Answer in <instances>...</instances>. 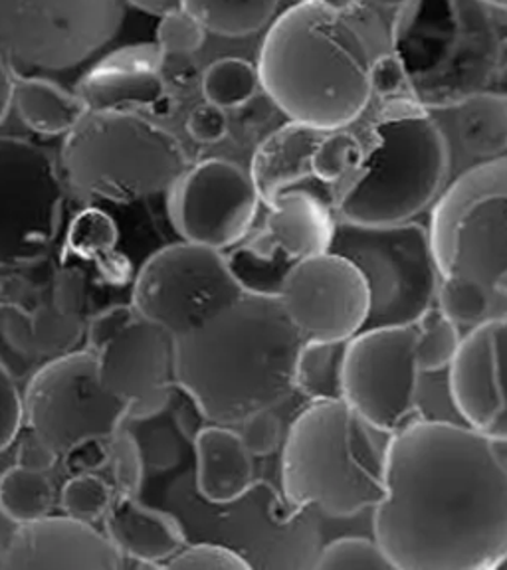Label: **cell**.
Here are the masks:
<instances>
[{"mask_svg": "<svg viewBox=\"0 0 507 570\" xmlns=\"http://www.w3.org/2000/svg\"><path fill=\"white\" fill-rule=\"evenodd\" d=\"M14 106L20 121L40 135L70 134L88 114L80 96L46 78L14 76Z\"/></svg>", "mask_w": 507, "mask_h": 570, "instance_id": "cell-26", "label": "cell"}, {"mask_svg": "<svg viewBox=\"0 0 507 570\" xmlns=\"http://www.w3.org/2000/svg\"><path fill=\"white\" fill-rule=\"evenodd\" d=\"M106 534L125 559L143 567L165 569L187 537L169 513L143 505L139 498L117 493L104 517Z\"/></svg>", "mask_w": 507, "mask_h": 570, "instance_id": "cell-22", "label": "cell"}, {"mask_svg": "<svg viewBox=\"0 0 507 570\" xmlns=\"http://www.w3.org/2000/svg\"><path fill=\"white\" fill-rule=\"evenodd\" d=\"M238 434L250 454L264 458L274 454L282 442V422L272 410H260L242 422Z\"/></svg>", "mask_w": 507, "mask_h": 570, "instance_id": "cell-43", "label": "cell"}, {"mask_svg": "<svg viewBox=\"0 0 507 570\" xmlns=\"http://www.w3.org/2000/svg\"><path fill=\"white\" fill-rule=\"evenodd\" d=\"M417 363L422 373H438L452 365L462 343L460 327L446 317L445 312L432 305L417 323Z\"/></svg>", "mask_w": 507, "mask_h": 570, "instance_id": "cell-34", "label": "cell"}, {"mask_svg": "<svg viewBox=\"0 0 507 570\" xmlns=\"http://www.w3.org/2000/svg\"><path fill=\"white\" fill-rule=\"evenodd\" d=\"M246 295L221 249L178 242L155 252L135 277L134 307L170 337L205 327Z\"/></svg>", "mask_w": 507, "mask_h": 570, "instance_id": "cell-9", "label": "cell"}, {"mask_svg": "<svg viewBox=\"0 0 507 570\" xmlns=\"http://www.w3.org/2000/svg\"><path fill=\"white\" fill-rule=\"evenodd\" d=\"M25 422L62 458L86 440H109L127 419V406L99 379L94 351L53 356L28 383Z\"/></svg>", "mask_w": 507, "mask_h": 570, "instance_id": "cell-11", "label": "cell"}, {"mask_svg": "<svg viewBox=\"0 0 507 570\" xmlns=\"http://www.w3.org/2000/svg\"><path fill=\"white\" fill-rule=\"evenodd\" d=\"M201 88L208 104L223 109H238L259 91V68L242 58H221L206 68Z\"/></svg>", "mask_w": 507, "mask_h": 570, "instance_id": "cell-33", "label": "cell"}, {"mask_svg": "<svg viewBox=\"0 0 507 570\" xmlns=\"http://www.w3.org/2000/svg\"><path fill=\"white\" fill-rule=\"evenodd\" d=\"M53 498V483L46 472L14 465L0 475V511L17 525L48 515Z\"/></svg>", "mask_w": 507, "mask_h": 570, "instance_id": "cell-32", "label": "cell"}, {"mask_svg": "<svg viewBox=\"0 0 507 570\" xmlns=\"http://www.w3.org/2000/svg\"><path fill=\"white\" fill-rule=\"evenodd\" d=\"M303 343L280 295L246 294L205 327L175 338V383L206 422L241 426L290 399Z\"/></svg>", "mask_w": 507, "mask_h": 570, "instance_id": "cell-3", "label": "cell"}, {"mask_svg": "<svg viewBox=\"0 0 507 570\" xmlns=\"http://www.w3.org/2000/svg\"><path fill=\"white\" fill-rule=\"evenodd\" d=\"M323 134L325 131L290 121L260 142L250 175L264 205H272L276 196L298 188L303 180H312L313 153Z\"/></svg>", "mask_w": 507, "mask_h": 570, "instance_id": "cell-24", "label": "cell"}, {"mask_svg": "<svg viewBox=\"0 0 507 570\" xmlns=\"http://www.w3.org/2000/svg\"><path fill=\"white\" fill-rule=\"evenodd\" d=\"M280 302L305 341L325 343L355 337L371 312L365 276L335 252L298 259L282 282Z\"/></svg>", "mask_w": 507, "mask_h": 570, "instance_id": "cell-14", "label": "cell"}, {"mask_svg": "<svg viewBox=\"0 0 507 570\" xmlns=\"http://www.w3.org/2000/svg\"><path fill=\"white\" fill-rule=\"evenodd\" d=\"M318 570L374 569L391 570L389 557L377 539L369 537H339L335 541L321 547L313 562Z\"/></svg>", "mask_w": 507, "mask_h": 570, "instance_id": "cell-36", "label": "cell"}, {"mask_svg": "<svg viewBox=\"0 0 507 570\" xmlns=\"http://www.w3.org/2000/svg\"><path fill=\"white\" fill-rule=\"evenodd\" d=\"M325 4H330L333 9L349 10L351 7H355L357 0H321Z\"/></svg>", "mask_w": 507, "mask_h": 570, "instance_id": "cell-54", "label": "cell"}, {"mask_svg": "<svg viewBox=\"0 0 507 570\" xmlns=\"http://www.w3.org/2000/svg\"><path fill=\"white\" fill-rule=\"evenodd\" d=\"M373 537L392 569L486 570L507 562V460L476 428L412 420L389 436Z\"/></svg>", "mask_w": 507, "mask_h": 570, "instance_id": "cell-1", "label": "cell"}, {"mask_svg": "<svg viewBox=\"0 0 507 570\" xmlns=\"http://www.w3.org/2000/svg\"><path fill=\"white\" fill-rule=\"evenodd\" d=\"M363 157L365 139L361 131H355V125L338 131H325L313 153V178L321 187L328 188L338 203V196L348 187L349 180L355 177Z\"/></svg>", "mask_w": 507, "mask_h": 570, "instance_id": "cell-29", "label": "cell"}, {"mask_svg": "<svg viewBox=\"0 0 507 570\" xmlns=\"http://www.w3.org/2000/svg\"><path fill=\"white\" fill-rule=\"evenodd\" d=\"M169 193L175 230L187 242L221 252L246 238L262 205L252 175L224 159L188 167Z\"/></svg>", "mask_w": 507, "mask_h": 570, "instance_id": "cell-15", "label": "cell"}, {"mask_svg": "<svg viewBox=\"0 0 507 570\" xmlns=\"http://www.w3.org/2000/svg\"><path fill=\"white\" fill-rule=\"evenodd\" d=\"M137 317H139V313L135 309L134 303L131 305H114V307H107L98 315H94L86 327L89 351L98 353L99 348L119 335L127 325H131Z\"/></svg>", "mask_w": 507, "mask_h": 570, "instance_id": "cell-45", "label": "cell"}, {"mask_svg": "<svg viewBox=\"0 0 507 570\" xmlns=\"http://www.w3.org/2000/svg\"><path fill=\"white\" fill-rule=\"evenodd\" d=\"M488 91L494 94V96H498V98L506 99L507 101V62H501L498 71L494 73L490 89H488Z\"/></svg>", "mask_w": 507, "mask_h": 570, "instance_id": "cell-52", "label": "cell"}, {"mask_svg": "<svg viewBox=\"0 0 507 570\" xmlns=\"http://www.w3.org/2000/svg\"><path fill=\"white\" fill-rule=\"evenodd\" d=\"M357 121L365 157L338 196V220L409 223L435 206L448 187L450 141L435 111L417 98L401 56L377 66L373 99Z\"/></svg>", "mask_w": 507, "mask_h": 570, "instance_id": "cell-4", "label": "cell"}, {"mask_svg": "<svg viewBox=\"0 0 507 570\" xmlns=\"http://www.w3.org/2000/svg\"><path fill=\"white\" fill-rule=\"evenodd\" d=\"M121 0H0V56L10 66L68 70L106 46Z\"/></svg>", "mask_w": 507, "mask_h": 570, "instance_id": "cell-10", "label": "cell"}, {"mask_svg": "<svg viewBox=\"0 0 507 570\" xmlns=\"http://www.w3.org/2000/svg\"><path fill=\"white\" fill-rule=\"evenodd\" d=\"M371 424L343 399L312 401L298 414L282 452V491L295 509L353 517L384 493V452Z\"/></svg>", "mask_w": 507, "mask_h": 570, "instance_id": "cell-5", "label": "cell"}, {"mask_svg": "<svg viewBox=\"0 0 507 570\" xmlns=\"http://www.w3.org/2000/svg\"><path fill=\"white\" fill-rule=\"evenodd\" d=\"M452 36L437 62L410 73L412 89L430 111H442L490 89L504 62V40L494 12L480 0H448Z\"/></svg>", "mask_w": 507, "mask_h": 570, "instance_id": "cell-16", "label": "cell"}, {"mask_svg": "<svg viewBox=\"0 0 507 570\" xmlns=\"http://www.w3.org/2000/svg\"><path fill=\"white\" fill-rule=\"evenodd\" d=\"M25 422V401L18 391L17 381L0 361V454L9 448Z\"/></svg>", "mask_w": 507, "mask_h": 570, "instance_id": "cell-42", "label": "cell"}, {"mask_svg": "<svg viewBox=\"0 0 507 570\" xmlns=\"http://www.w3.org/2000/svg\"><path fill=\"white\" fill-rule=\"evenodd\" d=\"M127 2L143 10V12L157 14V17H163V14H167L170 10L183 9V7H185V0H127Z\"/></svg>", "mask_w": 507, "mask_h": 570, "instance_id": "cell-51", "label": "cell"}, {"mask_svg": "<svg viewBox=\"0 0 507 570\" xmlns=\"http://www.w3.org/2000/svg\"><path fill=\"white\" fill-rule=\"evenodd\" d=\"M52 302L68 315L86 317L88 312V276L80 267L66 266L53 277Z\"/></svg>", "mask_w": 507, "mask_h": 570, "instance_id": "cell-44", "label": "cell"}, {"mask_svg": "<svg viewBox=\"0 0 507 570\" xmlns=\"http://www.w3.org/2000/svg\"><path fill=\"white\" fill-rule=\"evenodd\" d=\"M196 454V490L216 505H226L248 493L254 463L232 426L208 424L193 438Z\"/></svg>", "mask_w": 507, "mask_h": 570, "instance_id": "cell-23", "label": "cell"}, {"mask_svg": "<svg viewBox=\"0 0 507 570\" xmlns=\"http://www.w3.org/2000/svg\"><path fill=\"white\" fill-rule=\"evenodd\" d=\"M96 355L99 379L127 406V419L149 420L169 406L175 338L163 327L139 315Z\"/></svg>", "mask_w": 507, "mask_h": 570, "instance_id": "cell-17", "label": "cell"}, {"mask_svg": "<svg viewBox=\"0 0 507 570\" xmlns=\"http://www.w3.org/2000/svg\"><path fill=\"white\" fill-rule=\"evenodd\" d=\"M188 167L177 137L137 111H88L60 153V169L76 195L111 203L170 190Z\"/></svg>", "mask_w": 507, "mask_h": 570, "instance_id": "cell-6", "label": "cell"}, {"mask_svg": "<svg viewBox=\"0 0 507 570\" xmlns=\"http://www.w3.org/2000/svg\"><path fill=\"white\" fill-rule=\"evenodd\" d=\"M60 460V454H56L45 440L36 436L32 430H27V434L20 438L17 452V465L27 468L32 472H48L52 470L56 462Z\"/></svg>", "mask_w": 507, "mask_h": 570, "instance_id": "cell-49", "label": "cell"}, {"mask_svg": "<svg viewBox=\"0 0 507 570\" xmlns=\"http://www.w3.org/2000/svg\"><path fill=\"white\" fill-rule=\"evenodd\" d=\"M117 238L119 232L109 214L99 208H86L71 220L66 236V249L76 258L91 259L99 264L116 252Z\"/></svg>", "mask_w": 507, "mask_h": 570, "instance_id": "cell-35", "label": "cell"}, {"mask_svg": "<svg viewBox=\"0 0 507 570\" xmlns=\"http://www.w3.org/2000/svg\"><path fill=\"white\" fill-rule=\"evenodd\" d=\"M498 284L506 285L507 287V272L504 274V276L498 277Z\"/></svg>", "mask_w": 507, "mask_h": 570, "instance_id": "cell-55", "label": "cell"}, {"mask_svg": "<svg viewBox=\"0 0 507 570\" xmlns=\"http://www.w3.org/2000/svg\"><path fill=\"white\" fill-rule=\"evenodd\" d=\"M345 347L348 341H305L295 366V391L302 392L310 402L341 399Z\"/></svg>", "mask_w": 507, "mask_h": 570, "instance_id": "cell-31", "label": "cell"}, {"mask_svg": "<svg viewBox=\"0 0 507 570\" xmlns=\"http://www.w3.org/2000/svg\"><path fill=\"white\" fill-rule=\"evenodd\" d=\"M330 252L351 259L371 294L367 327L415 325L437 305L442 272L427 226L338 220ZM365 327V330H367Z\"/></svg>", "mask_w": 507, "mask_h": 570, "instance_id": "cell-7", "label": "cell"}, {"mask_svg": "<svg viewBox=\"0 0 507 570\" xmlns=\"http://www.w3.org/2000/svg\"><path fill=\"white\" fill-rule=\"evenodd\" d=\"M481 4H486L491 12H501L507 14V0H480Z\"/></svg>", "mask_w": 507, "mask_h": 570, "instance_id": "cell-53", "label": "cell"}, {"mask_svg": "<svg viewBox=\"0 0 507 570\" xmlns=\"http://www.w3.org/2000/svg\"><path fill=\"white\" fill-rule=\"evenodd\" d=\"M0 559L9 570H119L125 557L88 521L46 515L18 525Z\"/></svg>", "mask_w": 507, "mask_h": 570, "instance_id": "cell-19", "label": "cell"}, {"mask_svg": "<svg viewBox=\"0 0 507 570\" xmlns=\"http://www.w3.org/2000/svg\"><path fill=\"white\" fill-rule=\"evenodd\" d=\"M206 32L205 24L183 7L160 17L157 46L165 53H195L205 45Z\"/></svg>", "mask_w": 507, "mask_h": 570, "instance_id": "cell-39", "label": "cell"}, {"mask_svg": "<svg viewBox=\"0 0 507 570\" xmlns=\"http://www.w3.org/2000/svg\"><path fill=\"white\" fill-rule=\"evenodd\" d=\"M464 149L480 159H496L507 151V101L484 91L450 109Z\"/></svg>", "mask_w": 507, "mask_h": 570, "instance_id": "cell-28", "label": "cell"}, {"mask_svg": "<svg viewBox=\"0 0 507 570\" xmlns=\"http://www.w3.org/2000/svg\"><path fill=\"white\" fill-rule=\"evenodd\" d=\"M187 131L201 145H216L228 134V117L226 109L214 104L196 106L187 119Z\"/></svg>", "mask_w": 507, "mask_h": 570, "instance_id": "cell-46", "label": "cell"}, {"mask_svg": "<svg viewBox=\"0 0 507 570\" xmlns=\"http://www.w3.org/2000/svg\"><path fill=\"white\" fill-rule=\"evenodd\" d=\"M88 320L60 312L52 302L38 303L30 313H14L4 321V335L14 351L27 356L71 353L86 333Z\"/></svg>", "mask_w": 507, "mask_h": 570, "instance_id": "cell-25", "label": "cell"}, {"mask_svg": "<svg viewBox=\"0 0 507 570\" xmlns=\"http://www.w3.org/2000/svg\"><path fill=\"white\" fill-rule=\"evenodd\" d=\"M64 458V468L70 475L96 473L109 463V445L107 440H86L74 445Z\"/></svg>", "mask_w": 507, "mask_h": 570, "instance_id": "cell-47", "label": "cell"}, {"mask_svg": "<svg viewBox=\"0 0 507 570\" xmlns=\"http://www.w3.org/2000/svg\"><path fill=\"white\" fill-rule=\"evenodd\" d=\"M422 0H357L355 9L373 18L394 45H401L419 17ZM353 9V7H351Z\"/></svg>", "mask_w": 507, "mask_h": 570, "instance_id": "cell-40", "label": "cell"}, {"mask_svg": "<svg viewBox=\"0 0 507 570\" xmlns=\"http://www.w3.org/2000/svg\"><path fill=\"white\" fill-rule=\"evenodd\" d=\"M437 305L458 327L472 330L481 323L507 320V287L466 274H442Z\"/></svg>", "mask_w": 507, "mask_h": 570, "instance_id": "cell-27", "label": "cell"}, {"mask_svg": "<svg viewBox=\"0 0 507 570\" xmlns=\"http://www.w3.org/2000/svg\"><path fill=\"white\" fill-rule=\"evenodd\" d=\"M165 569L173 570H248L250 564L241 554L221 544L201 543L183 547L165 562Z\"/></svg>", "mask_w": 507, "mask_h": 570, "instance_id": "cell-41", "label": "cell"}, {"mask_svg": "<svg viewBox=\"0 0 507 570\" xmlns=\"http://www.w3.org/2000/svg\"><path fill=\"white\" fill-rule=\"evenodd\" d=\"M448 391L464 424L507 442V320L481 323L462 337Z\"/></svg>", "mask_w": 507, "mask_h": 570, "instance_id": "cell-18", "label": "cell"}, {"mask_svg": "<svg viewBox=\"0 0 507 570\" xmlns=\"http://www.w3.org/2000/svg\"><path fill=\"white\" fill-rule=\"evenodd\" d=\"M114 498L116 491L104 478L96 473H80L66 481L60 495V508L66 515L96 523L98 519L106 517Z\"/></svg>", "mask_w": 507, "mask_h": 570, "instance_id": "cell-37", "label": "cell"}, {"mask_svg": "<svg viewBox=\"0 0 507 570\" xmlns=\"http://www.w3.org/2000/svg\"><path fill=\"white\" fill-rule=\"evenodd\" d=\"M163 50L157 45L127 46L109 53L81 76L76 94L88 111H147L170 117L175 98L160 76Z\"/></svg>", "mask_w": 507, "mask_h": 570, "instance_id": "cell-20", "label": "cell"}, {"mask_svg": "<svg viewBox=\"0 0 507 570\" xmlns=\"http://www.w3.org/2000/svg\"><path fill=\"white\" fill-rule=\"evenodd\" d=\"M107 445L117 493L139 498L143 485V452L137 438L129 430L119 426L116 434L107 440Z\"/></svg>", "mask_w": 507, "mask_h": 570, "instance_id": "cell-38", "label": "cell"}, {"mask_svg": "<svg viewBox=\"0 0 507 570\" xmlns=\"http://www.w3.org/2000/svg\"><path fill=\"white\" fill-rule=\"evenodd\" d=\"M14 76L17 71L0 56V124L9 116L10 106L14 104Z\"/></svg>", "mask_w": 507, "mask_h": 570, "instance_id": "cell-50", "label": "cell"}, {"mask_svg": "<svg viewBox=\"0 0 507 570\" xmlns=\"http://www.w3.org/2000/svg\"><path fill=\"white\" fill-rule=\"evenodd\" d=\"M415 347L417 325L367 327L348 341L341 399L381 434L417 420L422 371Z\"/></svg>", "mask_w": 507, "mask_h": 570, "instance_id": "cell-13", "label": "cell"}, {"mask_svg": "<svg viewBox=\"0 0 507 570\" xmlns=\"http://www.w3.org/2000/svg\"><path fill=\"white\" fill-rule=\"evenodd\" d=\"M394 52L355 10L300 0L272 22L256 68L267 99L290 121L338 131L365 114L377 62Z\"/></svg>", "mask_w": 507, "mask_h": 570, "instance_id": "cell-2", "label": "cell"}, {"mask_svg": "<svg viewBox=\"0 0 507 570\" xmlns=\"http://www.w3.org/2000/svg\"><path fill=\"white\" fill-rule=\"evenodd\" d=\"M280 0H185L208 32L224 38L254 35L274 17Z\"/></svg>", "mask_w": 507, "mask_h": 570, "instance_id": "cell-30", "label": "cell"}, {"mask_svg": "<svg viewBox=\"0 0 507 570\" xmlns=\"http://www.w3.org/2000/svg\"><path fill=\"white\" fill-rule=\"evenodd\" d=\"M260 240L290 262L330 252L338 216L330 200L312 188H292L267 206Z\"/></svg>", "mask_w": 507, "mask_h": 570, "instance_id": "cell-21", "label": "cell"}, {"mask_svg": "<svg viewBox=\"0 0 507 570\" xmlns=\"http://www.w3.org/2000/svg\"><path fill=\"white\" fill-rule=\"evenodd\" d=\"M506 567H507V562H506Z\"/></svg>", "mask_w": 507, "mask_h": 570, "instance_id": "cell-57", "label": "cell"}, {"mask_svg": "<svg viewBox=\"0 0 507 570\" xmlns=\"http://www.w3.org/2000/svg\"><path fill=\"white\" fill-rule=\"evenodd\" d=\"M428 232L442 274L496 284L507 272V155L455 178L432 206Z\"/></svg>", "mask_w": 507, "mask_h": 570, "instance_id": "cell-8", "label": "cell"}, {"mask_svg": "<svg viewBox=\"0 0 507 570\" xmlns=\"http://www.w3.org/2000/svg\"><path fill=\"white\" fill-rule=\"evenodd\" d=\"M66 183L56 157L22 137H0V267L50 254L60 234Z\"/></svg>", "mask_w": 507, "mask_h": 570, "instance_id": "cell-12", "label": "cell"}, {"mask_svg": "<svg viewBox=\"0 0 507 570\" xmlns=\"http://www.w3.org/2000/svg\"><path fill=\"white\" fill-rule=\"evenodd\" d=\"M160 76L169 89H191L203 80V73L193 60V53L163 52Z\"/></svg>", "mask_w": 507, "mask_h": 570, "instance_id": "cell-48", "label": "cell"}, {"mask_svg": "<svg viewBox=\"0 0 507 570\" xmlns=\"http://www.w3.org/2000/svg\"><path fill=\"white\" fill-rule=\"evenodd\" d=\"M0 295H2V277H0Z\"/></svg>", "mask_w": 507, "mask_h": 570, "instance_id": "cell-56", "label": "cell"}]
</instances>
